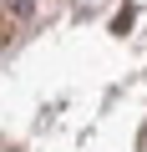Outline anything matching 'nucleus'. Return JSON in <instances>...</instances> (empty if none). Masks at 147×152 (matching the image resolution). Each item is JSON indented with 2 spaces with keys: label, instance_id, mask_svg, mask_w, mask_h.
Wrapping results in <instances>:
<instances>
[{
  "label": "nucleus",
  "instance_id": "nucleus-1",
  "mask_svg": "<svg viewBox=\"0 0 147 152\" xmlns=\"http://www.w3.org/2000/svg\"><path fill=\"white\" fill-rule=\"evenodd\" d=\"M36 5H41V0H0V10H5V15H15L20 26H26V20L36 15Z\"/></svg>",
  "mask_w": 147,
  "mask_h": 152
}]
</instances>
